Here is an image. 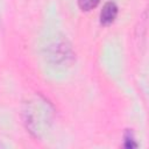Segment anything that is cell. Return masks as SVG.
<instances>
[{
  "label": "cell",
  "mask_w": 149,
  "mask_h": 149,
  "mask_svg": "<svg viewBox=\"0 0 149 149\" xmlns=\"http://www.w3.org/2000/svg\"><path fill=\"white\" fill-rule=\"evenodd\" d=\"M118 13H119V8L115 2H113V1L106 2L100 12V16H99L100 23L104 26H108V24L113 23L118 16Z\"/></svg>",
  "instance_id": "3957f363"
},
{
  "label": "cell",
  "mask_w": 149,
  "mask_h": 149,
  "mask_svg": "<svg viewBox=\"0 0 149 149\" xmlns=\"http://www.w3.org/2000/svg\"><path fill=\"white\" fill-rule=\"evenodd\" d=\"M47 58L52 66L64 68L70 65L74 59V52L69 41L59 38L52 42L47 50Z\"/></svg>",
  "instance_id": "6da1fadb"
},
{
  "label": "cell",
  "mask_w": 149,
  "mask_h": 149,
  "mask_svg": "<svg viewBox=\"0 0 149 149\" xmlns=\"http://www.w3.org/2000/svg\"><path fill=\"white\" fill-rule=\"evenodd\" d=\"M123 146L126 147V148H136L137 147V143H136V141H135V137H134V134H133V132L132 130H127L125 134H123Z\"/></svg>",
  "instance_id": "5b68a950"
},
{
  "label": "cell",
  "mask_w": 149,
  "mask_h": 149,
  "mask_svg": "<svg viewBox=\"0 0 149 149\" xmlns=\"http://www.w3.org/2000/svg\"><path fill=\"white\" fill-rule=\"evenodd\" d=\"M77 2H78V7L83 12H90L99 5L100 0H77Z\"/></svg>",
  "instance_id": "277c9868"
},
{
  "label": "cell",
  "mask_w": 149,
  "mask_h": 149,
  "mask_svg": "<svg viewBox=\"0 0 149 149\" xmlns=\"http://www.w3.org/2000/svg\"><path fill=\"white\" fill-rule=\"evenodd\" d=\"M42 111V107L41 106H36L34 104H29L27 106V108L24 109V123H26V127L27 129L33 133L35 136H38L41 134L42 130V127L47 123L48 121V118L45 119V116L43 115V112Z\"/></svg>",
  "instance_id": "7a4b0ae2"
}]
</instances>
